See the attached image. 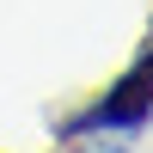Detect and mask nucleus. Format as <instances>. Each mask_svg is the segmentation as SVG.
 I'll return each instance as SVG.
<instances>
[{
    "label": "nucleus",
    "instance_id": "f257e3e1",
    "mask_svg": "<svg viewBox=\"0 0 153 153\" xmlns=\"http://www.w3.org/2000/svg\"><path fill=\"white\" fill-rule=\"evenodd\" d=\"M147 117H153V49L135 61L129 74H123L117 86H110L104 98H98L92 117L74 123V135H80V129H141Z\"/></svg>",
    "mask_w": 153,
    "mask_h": 153
}]
</instances>
